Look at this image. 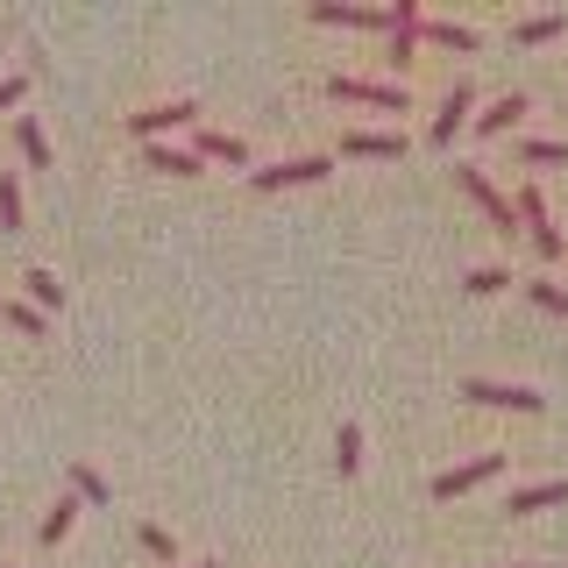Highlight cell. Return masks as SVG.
Wrapping results in <instances>:
<instances>
[{
    "instance_id": "30bf717a",
    "label": "cell",
    "mask_w": 568,
    "mask_h": 568,
    "mask_svg": "<svg viewBox=\"0 0 568 568\" xmlns=\"http://www.w3.org/2000/svg\"><path fill=\"white\" fill-rule=\"evenodd\" d=\"M192 156H213V164H248V142L227 135V129H192Z\"/></svg>"
},
{
    "instance_id": "ba28073f",
    "label": "cell",
    "mask_w": 568,
    "mask_h": 568,
    "mask_svg": "<svg viewBox=\"0 0 568 568\" xmlns=\"http://www.w3.org/2000/svg\"><path fill=\"white\" fill-rule=\"evenodd\" d=\"M469 106H476V85H469V79H455V85H448V100H440V114H434V150H448V142L469 129Z\"/></svg>"
},
{
    "instance_id": "83f0119b",
    "label": "cell",
    "mask_w": 568,
    "mask_h": 568,
    "mask_svg": "<svg viewBox=\"0 0 568 568\" xmlns=\"http://www.w3.org/2000/svg\"><path fill=\"white\" fill-rule=\"evenodd\" d=\"M22 93H29V79H22V71H8V79H0V114H8V106L22 100Z\"/></svg>"
},
{
    "instance_id": "5b68a950",
    "label": "cell",
    "mask_w": 568,
    "mask_h": 568,
    "mask_svg": "<svg viewBox=\"0 0 568 568\" xmlns=\"http://www.w3.org/2000/svg\"><path fill=\"white\" fill-rule=\"evenodd\" d=\"M519 227H526V235H532V248H540L547 263H561V256H568L561 227L547 221V192H540V185H526V192H519Z\"/></svg>"
},
{
    "instance_id": "3957f363",
    "label": "cell",
    "mask_w": 568,
    "mask_h": 568,
    "mask_svg": "<svg viewBox=\"0 0 568 568\" xmlns=\"http://www.w3.org/2000/svg\"><path fill=\"white\" fill-rule=\"evenodd\" d=\"M334 171V156H284V164H263V171H248V192H284V185H320V178Z\"/></svg>"
},
{
    "instance_id": "277c9868",
    "label": "cell",
    "mask_w": 568,
    "mask_h": 568,
    "mask_svg": "<svg viewBox=\"0 0 568 568\" xmlns=\"http://www.w3.org/2000/svg\"><path fill=\"white\" fill-rule=\"evenodd\" d=\"M462 398L490 405V413H540V405H547L532 384H497V377H469V384H462Z\"/></svg>"
},
{
    "instance_id": "603a6c76",
    "label": "cell",
    "mask_w": 568,
    "mask_h": 568,
    "mask_svg": "<svg viewBox=\"0 0 568 568\" xmlns=\"http://www.w3.org/2000/svg\"><path fill=\"white\" fill-rule=\"evenodd\" d=\"M462 284H469L476 298H490V292H505V284H511V271H505V263H476V271L462 277Z\"/></svg>"
},
{
    "instance_id": "d4e9b609",
    "label": "cell",
    "mask_w": 568,
    "mask_h": 568,
    "mask_svg": "<svg viewBox=\"0 0 568 568\" xmlns=\"http://www.w3.org/2000/svg\"><path fill=\"white\" fill-rule=\"evenodd\" d=\"M526 298H532V306H547V313H561V320H568V284H547V277H540V284H526Z\"/></svg>"
},
{
    "instance_id": "4dcf8cb0",
    "label": "cell",
    "mask_w": 568,
    "mask_h": 568,
    "mask_svg": "<svg viewBox=\"0 0 568 568\" xmlns=\"http://www.w3.org/2000/svg\"><path fill=\"white\" fill-rule=\"evenodd\" d=\"M511 568H526V561H511Z\"/></svg>"
},
{
    "instance_id": "9a60e30c",
    "label": "cell",
    "mask_w": 568,
    "mask_h": 568,
    "mask_svg": "<svg viewBox=\"0 0 568 568\" xmlns=\"http://www.w3.org/2000/svg\"><path fill=\"white\" fill-rule=\"evenodd\" d=\"M150 171H171V178H200L206 171V156H192V150H171V142H150Z\"/></svg>"
},
{
    "instance_id": "7a4b0ae2",
    "label": "cell",
    "mask_w": 568,
    "mask_h": 568,
    "mask_svg": "<svg viewBox=\"0 0 568 568\" xmlns=\"http://www.w3.org/2000/svg\"><path fill=\"white\" fill-rule=\"evenodd\" d=\"M455 178H462V192H469V200L490 213V227H497V235H526V227H519V200H505V192H497V185H490V178L476 171V164H455Z\"/></svg>"
},
{
    "instance_id": "7c38bea8",
    "label": "cell",
    "mask_w": 568,
    "mask_h": 568,
    "mask_svg": "<svg viewBox=\"0 0 568 568\" xmlns=\"http://www.w3.org/2000/svg\"><path fill=\"white\" fill-rule=\"evenodd\" d=\"M342 150L348 156H405V135L398 129H348Z\"/></svg>"
},
{
    "instance_id": "d6986e66",
    "label": "cell",
    "mask_w": 568,
    "mask_h": 568,
    "mask_svg": "<svg viewBox=\"0 0 568 568\" xmlns=\"http://www.w3.org/2000/svg\"><path fill=\"white\" fill-rule=\"evenodd\" d=\"M334 469H342V476L363 469V426H355V419H342V434H334Z\"/></svg>"
},
{
    "instance_id": "f546056e",
    "label": "cell",
    "mask_w": 568,
    "mask_h": 568,
    "mask_svg": "<svg viewBox=\"0 0 568 568\" xmlns=\"http://www.w3.org/2000/svg\"><path fill=\"white\" fill-rule=\"evenodd\" d=\"M0 313H8V298H0Z\"/></svg>"
},
{
    "instance_id": "2e32d148",
    "label": "cell",
    "mask_w": 568,
    "mask_h": 568,
    "mask_svg": "<svg viewBox=\"0 0 568 568\" xmlns=\"http://www.w3.org/2000/svg\"><path fill=\"white\" fill-rule=\"evenodd\" d=\"M547 505H568V484H561V476H547V484H526V490H511V505H505V511H547Z\"/></svg>"
},
{
    "instance_id": "ffe728a7",
    "label": "cell",
    "mask_w": 568,
    "mask_h": 568,
    "mask_svg": "<svg viewBox=\"0 0 568 568\" xmlns=\"http://www.w3.org/2000/svg\"><path fill=\"white\" fill-rule=\"evenodd\" d=\"M519 164H568L561 135H519Z\"/></svg>"
},
{
    "instance_id": "44dd1931",
    "label": "cell",
    "mask_w": 568,
    "mask_h": 568,
    "mask_svg": "<svg viewBox=\"0 0 568 568\" xmlns=\"http://www.w3.org/2000/svg\"><path fill=\"white\" fill-rule=\"evenodd\" d=\"M71 497H85V505H106L114 490H106V476L93 469V462H71Z\"/></svg>"
},
{
    "instance_id": "7402d4cb",
    "label": "cell",
    "mask_w": 568,
    "mask_h": 568,
    "mask_svg": "<svg viewBox=\"0 0 568 568\" xmlns=\"http://www.w3.org/2000/svg\"><path fill=\"white\" fill-rule=\"evenodd\" d=\"M22 284H29V298H36V313H58V306H64V284H58V277H50V271H29Z\"/></svg>"
},
{
    "instance_id": "484cf974",
    "label": "cell",
    "mask_w": 568,
    "mask_h": 568,
    "mask_svg": "<svg viewBox=\"0 0 568 568\" xmlns=\"http://www.w3.org/2000/svg\"><path fill=\"white\" fill-rule=\"evenodd\" d=\"M135 540H142V555H156V561H171V555H178V540H171L164 526H142Z\"/></svg>"
},
{
    "instance_id": "cb8c5ba5",
    "label": "cell",
    "mask_w": 568,
    "mask_h": 568,
    "mask_svg": "<svg viewBox=\"0 0 568 568\" xmlns=\"http://www.w3.org/2000/svg\"><path fill=\"white\" fill-rule=\"evenodd\" d=\"M0 227H22V185H14V171H0Z\"/></svg>"
},
{
    "instance_id": "6da1fadb",
    "label": "cell",
    "mask_w": 568,
    "mask_h": 568,
    "mask_svg": "<svg viewBox=\"0 0 568 568\" xmlns=\"http://www.w3.org/2000/svg\"><path fill=\"white\" fill-rule=\"evenodd\" d=\"M327 93L348 100V106H384V114H405V106H413V93H405V85H390V79H355V71H334Z\"/></svg>"
},
{
    "instance_id": "4316f807",
    "label": "cell",
    "mask_w": 568,
    "mask_h": 568,
    "mask_svg": "<svg viewBox=\"0 0 568 568\" xmlns=\"http://www.w3.org/2000/svg\"><path fill=\"white\" fill-rule=\"evenodd\" d=\"M0 320H14L22 334H36V342H43V313H36V306H22V298H8V313H0Z\"/></svg>"
},
{
    "instance_id": "8992f818",
    "label": "cell",
    "mask_w": 568,
    "mask_h": 568,
    "mask_svg": "<svg viewBox=\"0 0 568 568\" xmlns=\"http://www.w3.org/2000/svg\"><path fill=\"white\" fill-rule=\"evenodd\" d=\"M192 121H200V100H164V106H142V114H129V129L142 142H156L164 129H192Z\"/></svg>"
},
{
    "instance_id": "9c48e42d",
    "label": "cell",
    "mask_w": 568,
    "mask_h": 568,
    "mask_svg": "<svg viewBox=\"0 0 568 568\" xmlns=\"http://www.w3.org/2000/svg\"><path fill=\"white\" fill-rule=\"evenodd\" d=\"M313 22H334V29H390V8H355V0H313Z\"/></svg>"
},
{
    "instance_id": "f1b7e54d",
    "label": "cell",
    "mask_w": 568,
    "mask_h": 568,
    "mask_svg": "<svg viewBox=\"0 0 568 568\" xmlns=\"http://www.w3.org/2000/svg\"><path fill=\"white\" fill-rule=\"evenodd\" d=\"M192 568H221V561H192Z\"/></svg>"
},
{
    "instance_id": "8fae6325",
    "label": "cell",
    "mask_w": 568,
    "mask_h": 568,
    "mask_svg": "<svg viewBox=\"0 0 568 568\" xmlns=\"http://www.w3.org/2000/svg\"><path fill=\"white\" fill-rule=\"evenodd\" d=\"M419 36H426V43H440V50H462V58H469V50H484V36H476L469 22H448V14H426Z\"/></svg>"
},
{
    "instance_id": "4fadbf2b",
    "label": "cell",
    "mask_w": 568,
    "mask_h": 568,
    "mask_svg": "<svg viewBox=\"0 0 568 568\" xmlns=\"http://www.w3.org/2000/svg\"><path fill=\"white\" fill-rule=\"evenodd\" d=\"M526 121V93H505V100H490L484 114H476V135H511Z\"/></svg>"
},
{
    "instance_id": "52a82bcc",
    "label": "cell",
    "mask_w": 568,
    "mask_h": 568,
    "mask_svg": "<svg viewBox=\"0 0 568 568\" xmlns=\"http://www.w3.org/2000/svg\"><path fill=\"white\" fill-rule=\"evenodd\" d=\"M497 469H505V455H476V462H462V469H440L434 476V497H440V505H448V497H462V490H476V484H490V476Z\"/></svg>"
},
{
    "instance_id": "e0dca14e",
    "label": "cell",
    "mask_w": 568,
    "mask_h": 568,
    "mask_svg": "<svg viewBox=\"0 0 568 568\" xmlns=\"http://www.w3.org/2000/svg\"><path fill=\"white\" fill-rule=\"evenodd\" d=\"M14 142H22V156H29L36 171H50V135H43V121H36V114L14 121Z\"/></svg>"
},
{
    "instance_id": "5bb4252c",
    "label": "cell",
    "mask_w": 568,
    "mask_h": 568,
    "mask_svg": "<svg viewBox=\"0 0 568 568\" xmlns=\"http://www.w3.org/2000/svg\"><path fill=\"white\" fill-rule=\"evenodd\" d=\"M79 511H85V497H58V505L43 511V526H36V540H43V547H58L64 532L79 526Z\"/></svg>"
},
{
    "instance_id": "ac0fdd59",
    "label": "cell",
    "mask_w": 568,
    "mask_h": 568,
    "mask_svg": "<svg viewBox=\"0 0 568 568\" xmlns=\"http://www.w3.org/2000/svg\"><path fill=\"white\" fill-rule=\"evenodd\" d=\"M561 29H568V14H526V22L511 29V43H526V50H532V43H555Z\"/></svg>"
}]
</instances>
